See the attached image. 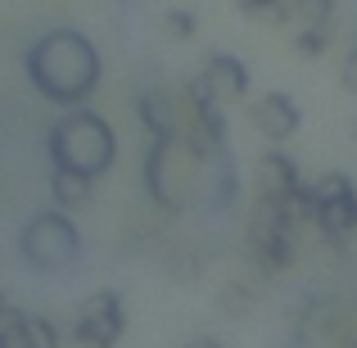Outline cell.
I'll return each instance as SVG.
<instances>
[{
	"label": "cell",
	"instance_id": "cell-1",
	"mask_svg": "<svg viewBox=\"0 0 357 348\" xmlns=\"http://www.w3.org/2000/svg\"><path fill=\"white\" fill-rule=\"evenodd\" d=\"M145 195L163 213H227L240 195L231 149H199L185 136H154L145 149Z\"/></svg>",
	"mask_w": 357,
	"mask_h": 348
},
{
	"label": "cell",
	"instance_id": "cell-13",
	"mask_svg": "<svg viewBox=\"0 0 357 348\" xmlns=\"http://www.w3.org/2000/svg\"><path fill=\"white\" fill-rule=\"evenodd\" d=\"M285 9V23L298 27H335V0H289Z\"/></svg>",
	"mask_w": 357,
	"mask_h": 348
},
{
	"label": "cell",
	"instance_id": "cell-22",
	"mask_svg": "<svg viewBox=\"0 0 357 348\" xmlns=\"http://www.w3.org/2000/svg\"><path fill=\"white\" fill-rule=\"evenodd\" d=\"M353 140H357V118H353Z\"/></svg>",
	"mask_w": 357,
	"mask_h": 348
},
{
	"label": "cell",
	"instance_id": "cell-8",
	"mask_svg": "<svg viewBox=\"0 0 357 348\" xmlns=\"http://www.w3.org/2000/svg\"><path fill=\"white\" fill-rule=\"evenodd\" d=\"M185 86L199 91V96H208L213 105H236V100L249 96V68H244L236 54L213 50L208 59L199 63V73H195V77L185 82Z\"/></svg>",
	"mask_w": 357,
	"mask_h": 348
},
{
	"label": "cell",
	"instance_id": "cell-6",
	"mask_svg": "<svg viewBox=\"0 0 357 348\" xmlns=\"http://www.w3.org/2000/svg\"><path fill=\"white\" fill-rule=\"evenodd\" d=\"M307 218L326 240H349L357 231V186L344 172L307 181Z\"/></svg>",
	"mask_w": 357,
	"mask_h": 348
},
{
	"label": "cell",
	"instance_id": "cell-19",
	"mask_svg": "<svg viewBox=\"0 0 357 348\" xmlns=\"http://www.w3.org/2000/svg\"><path fill=\"white\" fill-rule=\"evenodd\" d=\"M244 9H249V14H267V9H276L280 0H240Z\"/></svg>",
	"mask_w": 357,
	"mask_h": 348
},
{
	"label": "cell",
	"instance_id": "cell-20",
	"mask_svg": "<svg viewBox=\"0 0 357 348\" xmlns=\"http://www.w3.org/2000/svg\"><path fill=\"white\" fill-rule=\"evenodd\" d=\"M185 348H222V344H218V340H190Z\"/></svg>",
	"mask_w": 357,
	"mask_h": 348
},
{
	"label": "cell",
	"instance_id": "cell-11",
	"mask_svg": "<svg viewBox=\"0 0 357 348\" xmlns=\"http://www.w3.org/2000/svg\"><path fill=\"white\" fill-rule=\"evenodd\" d=\"M140 118H145V131L149 140L154 136H176V122H181V100L172 96V91H158V86H145L136 100Z\"/></svg>",
	"mask_w": 357,
	"mask_h": 348
},
{
	"label": "cell",
	"instance_id": "cell-9",
	"mask_svg": "<svg viewBox=\"0 0 357 348\" xmlns=\"http://www.w3.org/2000/svg\"><path fill=\"white\" fill-rule=\"evenodd\" d=\"M249 122L258 127V136L271 140V145H285V140L298 131L303 114H298V100L294 96H285V91H267V96H258L249 105Z\"/></svg>",
	"mask_w": 357,
	"mask_h": 348
},
{
	"label": "cell",
	"instance_id": "cell-3",
	"mask_svg": "<svg viewBox=\"0 0 357 348\" xmlns=\"http://www.w3.org/2000/svg\"><path fill=\"white\" fill-rule=\"evenodd\" d=\"M45 154H50V167H63V172H77V176H105L118 158V136L109 127L105 114L77 105V109H63L59 118L50 122L45 131Z\"/></svg>",
	"mask_w": 357,
	"mask_h": 348
},
{
	"label": "cell",
	"instance_id": "cell-5",
	"mask_svg": "<svg viewBox=\"0 0 357 348\" xmlns=\"http://www.w3.org/2000/svg\"><path fill=\"white\" fill-rule=\"evenodd\" d=\"M294 244H298V222L285 213V204L258 195L249 231H244V253H249V262L262 276H280V271L294 267Z\"/></svg>",
	"mask_w": 357,
	"mask_h": 348
},
{
	"label": "cell",
	"instance_id": "cell-4",
	"mask_svg": "<svg viewBox=\"0 0 357 348\" xmlns=\"http://www.w3.org/2000/svg\"><path fill=\"white\" fill-rule=\"evenodd\" d=\"M18 258L27 262V271L36 276H54V271L77 267L82 258V231L73 222V213L63 209H45L32 213L18 231Z\"/></svg>",
	"mask_w": 357,
	"mask_h": 348
},
{
	"label": "cell",
	"instance_id": "cell-18",
	"mask_svg": "<svg viewBox=\"0 0 357 348\" xmlns=\"http://www.w3.org/2000/svg\"><path fill=\"white\" fill-rule=\"evenodd\" d=\"M340 82H344V91H353V96H357V41H353V50L344 54V68H340Z\"/></svg>",
	"mask_w": 357,
	"mask_h": 348
},
{
	"label": "cell",
	"instance_id": "cell-2",
	"mask_svg": "<svg viewBox=\"0 0 357 348\" xmlns=\"http://www.w3.org/2000/svg\"><path fill=\"white\" fill-rule=\"evenodd\" d=\"M23 68H27V82H32V91L41 100H50L59 109H77L96 96L105 63H100V50L86 32H77V27H50V32H41L27 45Z\"/></svg>",
	"mask_w": 357,
	"mask_h": 348
},
{
	"label": "cell",
	"instance_id": "cell-16",
	"mask_svg": "<svg viewBox=\"0 0 357 348\" xmlns=\"http://www.w3.org/2000/svg\"><path fill=\"white\" fill-rule=\"evenodd\" d=\"M158 27H163V36H172V41H190L195 36V14L190 9H163Z\"/></svg>",
	"mask_w": 357,
	"mask_h": 348
},
{
	"label": "cell",
	"instance_id": "cell-21",
	"mask_svg": "<svg viewBox=\"0 0 357 348\" xmlns=\"http://www.w3.org/2000/svg\"><path fill=\"white\" fill-rule=\"evenodd\" d=\"M5 303H9V298H5V289H0V308H5Z\"/></svg>",
	"mask_w": 357,
	"mask_h": 348
},
{
	"label": "cell",
	"instance_id": "cell-14",
	"mask_svg": "<svg viewBox=\"0 0 357 348\" xmlns=\"http://www.w3.org/2000/svg\"><path fill=\"white\" fill-rule=\"evenodd\" d=\"M218 312H222V317H249V312H253V289L240 285V280L222 285V289H218Z\"/></svg>",
	"mask_w": 357,
	"mask_h": 348
},
{
	"label": "cell",
	"instance_id": "cell-17",
	"mask_svg": "<svg viewBox=\"0 0 357 348\" xmlns=\"http://www.w3.org/2000/svg\"><path fill=\"white\" fill-rule=\"evenodd\" d=\"M27 326H32V340H36V348H59V344H63L59 326H54L50 317H36V312H27Z\"/></svg>",
	"mask_w": 357,
	"mask_h": 348
},
{
	"label": "cell",
	"instance_id": "cell-7",
	"mask_svg": "<svg viewBox=\"0 0 357 348\" xmlns=\"http://www.w3.org/2000/svg\"><path fill=\"white\" fill-rule=\"evenodd\" d=\"M122 331H127V312H122L118 289H96L82 298L77 317H73L68 344L73 348H118Z\"/></svg>",
	"mask_w": 357,
	"mask_h": 348
},
{
	"label": "cell",
	"instance_id": "cell-15",
	"mask_svg": "<svg viewBox=\"0 0 357 348\" xmlns=\"http://www.w3.org/2000/svg\"><path fill=\"white\" fill-rule=\"evenodd\" d=\"M326 45H331V27H298V36H294L298 59H321Z\"/></svg>",
	"mask_w": 357,
	"mask_h": 348
},
{
	"label": "cell",
	"instance_id": "cell-10",
	"mask_svg": "<svg viewBox=\"0 0 357 348\" xmlns=\"http://www.w3.org/2000/svg\"><path fill=\"white\" fill-rule=\"evenodd\" d=\"M298 186H303V176H298V163L285 154V149H267V154L258 158V195H267V199H285V195H294Z\"/></svg>",
	"mask_w": 357,
	"mask_h": 348
},
{
	"label": "cell",
	"instance_id": "cell-12",
	"mask_svg": "<svg viewBox=\"0 0 357 348\" xmlns=\"http://www.w3.org/2000/svg\"><path fill=\"white\" fill-rule=\"evenodd\" d=\"M91 176H77V172H63V167H50V199H54V209H63V213H77V209H86L91 204Z\"/></svg>",
	"mask_w": 357,
	"mask_h": 348
}]
</instances>
